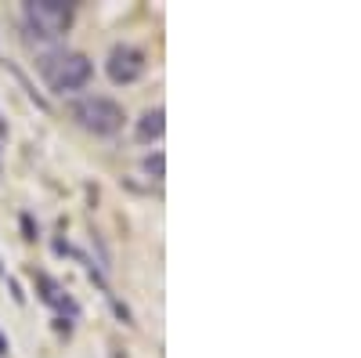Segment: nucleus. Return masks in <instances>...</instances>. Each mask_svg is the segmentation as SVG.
<instances>
[{
  "mask_svg": "<svg viewBox=\"0 0 361 358\" xmlns=\"http://www.w3.org/2000/svg\"><path fill=\"white\" fill-rule=\"evenodd\" d=\"M37 73L44 76V83L54 95H76L94 80V62H90L83 51L54 47V51H44L37 58Z\"/></svg>",
  "mask_w": 361,
  "mask_h": 358,
  "instance_id": "f257e3e1",
  "label": "nucleus"
},
{
  "mask_svg": "<svg viewBox=\"0 0 361 358\" xmlns=\"http://www.w3.org/2000/svg\"><path fill=\"white\" fill-rule=\"evenodd\" d=\"M76 22V4L73 0H25L22 4V25L33 40L54 44L62 40Z\"/></svg>",
  "mask_w": 361,
  "mask_h": 358,
  "instance_id": "f03ea898",
  "label": "nucleus"
},
{
  "mask_svg": "<svg viewBox=\"0 0 361 358\" xmlns=\"http://www.w3.org/2000/svg\"><path fill=\"white\" fill-rule=\"evenodd\" d=\"M69 116L76 119V127H83L94 138H112L127 124V109L109 95H80V98H73Z\"/></svg>",
  "mask_w": 361,
  "mask_h": 358,
  "instance_id": "7ed1b4c3",
  "label": "nucleus"
},
{
  "mask_svg": "<svg viewBox=\"0 0 361 358\" xmlns=\"http://www.w3.org/2000/svg\"><path fill=\"white\" fill-rule=\"evenodd\" d=\"M145 73H148V58H145L141 47H134V44H112V51L105 58V76L116 87H130Z\"/></svg>",
  "mask_w": 361,
  "mask_h": 358,
  "instance_id": "20e7f679",
  "label": "nucleus"
},
{
  "mask_svg": "<svg viewBox=\"0 0 361 358\" xmlns=\"http://www.w3.org/2000/svg\"><path fill=\"white\" fill-rule=\"evenodd\" d=\"M37 293H40V301H44L47 308H54V311H69V318L80 315V304L66 293V286L58 282V279H51L47 272H37Z\"/></svg>",
  "mask_w": 361,
  "mask_h": 358,
  "instance_id": "39448f33",
  "label": "nucleus"
},
{
  "mask_svg": "<svg viewBox=\"0 0 361 358\" xmlns=\"http://www.w3.org/2000/svg\"><path fill=\"white\" fill-rule=\"evenodd\" d=\"M163 131H166V112H163V105L145 109V112H141V119L134 124V138H137L141 145L159 141V138H163Z\"/></svg>",
  "mask_w": 361,
  "mask_h": 358,
  "instance_id": "423d86ee",
  "label": "nucleus"
},
{
  "mask_svg": "<svg viewBox=\"0 0 361 358\" xmlns=\"http://www.w3.org/2000/svg\"><path fill=\"white\" fill-rule=\"evenodd\" d=\"M163 163H166L163 153H152V156H145V160H141V170H145V174H152V181H163Z\"/></svg>",
  "mask_w": 361,
  "mask_h": 358,
  "instance_id": "0eeeda50",
  "label": "nucleus"
},
{
  "mask_svg": "<svg viewBox=\"0 0 361 358\" xmlns=\"http://www.w3.org/2000/svg\"><path fill=\"white\" fill-rule=\"evenodd\" d=\"M8 66H11V62H8ZM11 73H15V76H18V83L25 87V95H29V98H33V102H37L40 109H47V98H44V95L37 91V87H33V83H29V76H25V73H22L18 66H11Z\"/></svg>",
  "mask_w": 361,
  "mask_h": 358,
  "instance_id": "6e6552de",
  "label": "nucleus"
},
{
  "mask_svg": "<svg viewBox=\"0 0 361 358\" xmlns=\"http://www.w3.org/2000/svg\"><path fill=\"white\" fill-rule=\"evenodd\" d=\"M22 232H25V239H29V243L37 239V225H33V217H29V214H22Z\"/></svg>",
  "mask_w": 361,
  "mask_h": 358,
  "instance_id": "1a4fd4ad",
  "label": "nucleus"
},
{
  "mask_svg": "<svg viewBox=\"0 0 361 358\" xmlns=\"http://www.w3.org/2000/svg\"><path fill=\"white\" fill-rule=\"evenodd\" d=\"M0 138H8V119H4V112H0Z\"/></svg>",
  "mask_w": 361,
  "mask_h": 358,
  "instance_id": "9d476101",
  "label": "nucleus"
},
{
  "mask_svg": "<svg viewBox=\"0 0 361 358\" xmlns=\"http://www.w3.org/2000/svg\"><path fill=\"white\" fill-rule=\"evenodd\" d=\"M0 354H8V340H4V333H0Z\"/></svg>",
  "mask_w": 361,
  "mask_h": 358,
  "instance_id": "9b49d317",
  "label": "nucleus"
},
{
  "mask_svg": "<svg viewBox=\"0 0 361 358\" xmlns=\"http://www.w3.org/2000/svg\"><path fill=\"white\" fill-rule=\"evenodd\" d=\"M0 275H4V268H0Z\"/></svg>",
  "mask_w": 361,
  "mask_h": 358,
  "instance_id": "f8f14e48",
  "label": "nucleus"
}]
</instances>
